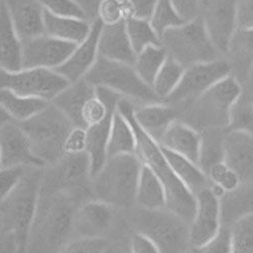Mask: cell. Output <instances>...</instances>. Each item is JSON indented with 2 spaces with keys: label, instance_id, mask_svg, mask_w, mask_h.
<instances>
[{
  "label": "cell",
  "instance_id": "cell-18",
  "mask_svg": "<svg viewBox=\"0 0 253 253\" xmlns=\"http://www.w3.org/2000/svg\"><path fill=\"white\" fill-rule=\"evenodd\" d=\"M101 29L102 23L95 17L88 37L76 45L69 58L56 69L69 83L83 79L93 67L98 58V39Z\"/></svg>",
  "mask_w": 253,
  "mask_h": 253
},
{
  "label": "cell",
  "instance_id": "cell-7",
  "mask_svg": "<svg viewBox=\"0 0 253 253\" xmlns=\"http://www.w3.org/2000/svg\"><path fill=\"white\" fill-rule=\"evenodd\" d=\"M84 79L94 87L110 89L137 104L161 102L152 87L141 79L133 65L111 61L99 55Z\"/></svg>",
  "mask_w": 253,
  "mask_h": 253
},
{
  "label": "cell",
  "instance_id": "cell-41",
  "mask_svg": "<svg viewBox=\"0 0 253 253\" xmlns=\"http://www.w3.org/2000/svg\"><path fill=\"white\" fill-rule=\"evenodd\" d=\"M129 16L126 0H99L96 17L103 25H115Z\"/></svg>",
  "mask_w": 253,
  "mask_h": 253
},
{
  "label": "cell",
  "instance_id": "cell-44",
  "mask_svg": "<svg viewBox=\"0 0 253 253\" xmlns=\"http://www.w3.org/2000/svg\"><path fill=\"white\" fill-rule=\"evenodd\" d=\"M28 168L13 167L2 168L0 170V203H2L23 178Z\"/></svg>",
  "mask_w": 253,
  "mask_h": 253
},
{
  "label": "cell",
  "instance_id": "cell-38",
  "mask_svg": "<svg viewBox=\"0 0 253 253\" xmlns=\"http://www.w3.org/2000/svg\"><path fill=\"white\" fill-rule=\"evenodd\" d=\"M206 173L220 198L222 195L233 191L241 183L239 175L224 160L209 167Z\"/></svg>",
  "mask_w": 253,
  "mask_h": 253
},
{
  "label": "cell",
  "instance_id": "cell-46",
  "mask_svg": "<svg viewBox=\"0 0 253 253\" xmlns=\"http://www.w3.org/2000/svg\"><path fill=\"white\" fill-rule=\"evenodd\" d=\"M158 0H126L129 16L149 19Z\"/></svg>",
  "mask_w": 253,
  "mask_h": 253
},
{
  "label": "cell",
  "instance_id": "cell-21",
  "mask_svg": "<svg viewBox=\"0 0 253 253\" xmlns=\"http://www.w3.org/2000/svg\"><path fill=\"white\" fill-rule=\"evenodd\" d=\"M94 96H96V87L83 78L70 83L51 102L68 118L74 126L85 129L83 112Z\"/></svg>",
  "mask_w": 253,
  "mask_h": 253
},
{
  "label": "cell",
  "instance_id": "cell-28",
  "mask_svg": "<svg viewBox=\"0 0 253 253\" xmlns=\"http://www.w3.org/2000/svg\"><path fill=\"white\" fill-rule=\"evenodd\" d=\"M44 26L45 34L78 45L88 37L92 22L86 18L56 16L45 11Z\"/></svg>",
  "mask_w": 253,
  "mask_h": 253
},
{
  "label": "cell",
  "instance_id": "cell-39",
  "mask_svg": "<svg viewBox=\"0 0 253 253\" xmlns=\"http://www.w3.org/2000/svg\"><path fill=\"white\" fill-rule=\"evenodd\" d=\"M230 228L233 253H253V216L237 221Z\"/></svg>",
  "mask_w": 253,
  "mask_h": 253
},
{
  "label": "cell",
  "instance_id": "cell-42",
  "mask_svg": "<svg viewBox=\"0 0 253 253\" xmlns=\"http://www.w3.org/2000/svg\"><path fill=\"white\" fill-rule=\"evenodd\" d=\"M188 253H233L231 228L223 225L215 237L201 246L189 248Z\"/></svg>",
  "mask_w": 253,
  "mask_h": 253
},
{
  "label": "cell",
  "instance_id": "cell-47",
  "mask_svg": "<svg viewBox=\"0 0 253 253\" xmlns=\"http://www.w3.org/2000/svg\"><path fill=\"white\" fill-rule=\"evenodd\" d=\"M131 253H162L158 246L148 237L137 232L132 237Z\"/></svg>",
  "mask_w": 253,
  "mask_h": 253
},
{
  "label": "cell",
  "instance_id": "cell-37",
  "mask_svg": "<svg viewBox=\"0 0 253 253\" xmlns=\"http://www.w3.org/2000/svg\"><path fill=\"white\" fill-rule=\"evenodd\" d=\"M226 130L253 136V100L243 92L230 112Z\"/></svg>",
  "mask_w": 253,
  "mask_h": 253
},
{
  "label": "cell",
  "instance_id": "cell-32",
  "mask_svg": "<svg viewBox=\"0 0 253 253\" xmlns=\"http://www.w3.org/2000/svg\"><path fill=\"white\" fill-rule=\"evenodd\" d=\"M0 104L13 121L23 123L43 111L50 101L19 95L8 89H0Z\"/></svg>",
  "mask_w": 253,
  "mask_h": 253
},
{
  "label": "cell",
  "instance_id": "cell-51",
  "mask_svg": "<svg viewBox=\"0 0 253 253\" xmlns=\"http://www.w3.org/2000/svg\"><path fill=\"white\" fill-rule=\"evenodd\" d=\"M10 121H13L10 117H9V115L5 112V110L2 108V105L0 104V130L2 129V126H4V125H6L8 122H10Z\"/></svg>",
  "mask_w": 253,
  "mask_h": 253
},
{
  "label": "cell",
  "instance_id": "cell-26",
  "mask_svg": "<svg viewBox=\"0 0 253 253\" xmlns=\"http://www.w3.org/2000/svg\"><path fill=\"white\" fill-rule=\"evenodd\" d=\"M233 75L242 83L253 65V29L238 28L223 56Z\"/></svg>",
  "mask_w": 253,
  "mask_h": 253
},
{
  "label": "cell",
  "instance_id": "cell-4",
  "mask_svg": "<svg viewBox=\"0 0 253 253\" xmlns=\"http://www.w3.org/2000/svg\"><path fill=\"white\" fill-rule=\"evenodd\" d=\"M142 165L143 162L137 154L108 158L90 181L95 200L114 208L134 205Z\"/></svg>",
  "mask_w": 253,
  "mask_h": 253
},
{
  "label": "cell",
  "instance_id": "cell-30",
  "mask_svg": "<svg viewBox=\"0 0 253 253\" xmlns=\"http://www.w3.org/2000/svg\"><path fill=\"white\" fill-rule=\"evenodd\" d=\"M136 204L143 210L167 208L166 192L157 175L143 163L136 192Z\"/></svg>",
  "mask_w": 253,
  "mask_h": 253
},
{
  "label": "cell",
  "instance_id": "cell-12",
  "mask_svg": "<svg viewBox=\"0 0 253 253\" xmlns=\"http://www.w3.org/2000/svg\"><path fill=\"white\" fill-rule=\"evenodd\" d=\"M231 75L230 66L224 58L199 63L184 69L177 88L164 102L176 105H187L205 93L214 84Z\"/></svg>",
  "mask_w": 253,
  "mask_h": 253
},
{
  "label": "cell",
  "instance_id": "cell-24",
  "mask_svg": "<svg viewBox=\"0 0 253 253\" xmlns=\"http://www.w3.org/2000/svg\"><path fill=\"white\" fill-rule=\"evenodd\" d=\"M98 55L111 61L134 66L137 54L126 30V19L115 25L102 24L98 39Z\"/></svg>",
  "mask_w": 253,
  "mask_h": 253
},
{
  "label": "cell",
  "instance_id": "cell-14",
  "mask_svg": "<svg viewBox=\"0 0 253 253\" xmlns=\"http://www.w3.org/2000/svg\"><path fill=\"white\" fill-rule=\"evenodd\" d=\"M222 226L220 195L213 185L209 186L196 195V212L189 224V248L215 237Z\"/></svg>",
  "mask_w": 253,
  "mask_h": 253
},
{
  "label": "cell",
  "instance_id": "cell-15",
  "mask_svg": "<svg viewBox=\"0 0 253 253\" xmlns=\"http://www.w3.org/2000/svg\"><path fill=\"white\" fill-rule=\"evenodd\" d=\"M76 45L42 34L23 42V68L56 70L64 63Z\"/></svg>",
  "mask_w": 253,
  "mask_h": 253
},
{
  "label": "cell",
  "instance_id": "cell-20",
  "mask_svg": "<svg viewBox=\"0 0 253 253\" xmlns=\"http://www.w3.org/2000/svg\"><path fill=\"white\" fill-rule=\"evenodd\" d=\"M159 144L166 150L200 163L203 145L202 134L179 119L167 129Z\"/></svg>",
  "mask_w": 253,
  "mask_h": 253
},
{
  "label": "cell",
  "instance_id": "cell-53",
  "mask_svg": "<svg viewBox=\"0 0 253 253\" xmlns=\"http://www.w3.org/2000/svg\"><path fill=\"white\" fill-rule=\"evenodd\" d=\"M105 253H122L118 248H115V247H112V246H109V248L107 249V251H105Z\"/></svg>",
  "mask_w": 253,
  "mask_h": 253
},
{
  "label": "cell",
  "instance_id": "cell-36",
  "mask_svg": "<svg viewBox=\"0 0 253 253\" xmlns=\"http://www.w3.org/2000/svg\"><path fill=\"white\" fill-rule=\"evenodd\" d=\"M149 22L161 39L167 31L181 26L187 20L180 15L172 0H158Z\"/></svg>",
  "mask_w": 253,
  "mask_h": 253
},
{
  "label": "cell",
  "instance_id": "cell-19",
  "mask_svg": "<svg viewBox=\"0 0 253 253\" xmlns=\"http://www.w3.org/2000/svg\"><path fill=\"white\" fill-rule=\"evenodd\" d=\"M20 40L45 34V9L39 0H2Z\"/></svg>",
  "mask_w": 253,
  "mask_h": 253
},
{
  "label": "cell",
  "instance_id": "cell-3",
  "mask_svg": "<svg viewBox=\"0 0 253 253\" xmlns=\"http://www.w3.org/2000/svg\"><path fill=\"white\" fill-rule=\"evenodd\" d=\"M45 168L29 167L10 195L0 203V243L15 253L27 251Z\"/></svg>",
  "mask_w": 253,
  "mask_h": 253
},
{
  "label": "cell",
  "instance_id": "cell-17",
  "mask_svg": "<svg viewBox=\"0 0 253 253\" xmlns=\"http://www.w3.org/2000/svg\"><path fill=\"white\" fill-rule=\"evenodd\" d=\"M114 218V207L98 200L85 201L76 208L73 232L78 237L104 238Z\"/></svg>",
  "mask_w": 253,
  "mask_h": 253
},
{
  "label": "cell",
  "instance_id": "cell-45",
  "mask_svg": "<svg viewBox=\"0 0 253 253\" xmlns=\"http://www.w3.org/2000/svg\"><path fill=\"white\" fill-rule=\"evenodd\" d=\"M64 152L65 154L86 152V129L74 126L65 142Z\"/></svg>",
  "mask_w": 253,
  "mask_h": 253
},
{
  "label": "cell",
  "instance_id": "cell-52",
  "mask_svg": "<svg viewBox=\"0 0 253 253\" xmlns=\"http://www.w3.org/2000/svg\"><path fill=\"white\" fill-rule=\"evenodd\" d=\"M0 253H15L14 249L7 244H0Z\"/></svg>",
  "mask_w": 253,
  "mask_h": 253
},
{
  "label": "cell",
  "instance_id": "cell-2",
  "mask_svg": "<svg viewBox=\"0 0 253 253\" xmlns=\"http://www.w3.org/2000/svg\"><path fill=\"white\" fill-rule=\"evenodd\" d=\"M76 199L62 192H41L31 227L29 253H59L73 231Z\"/></svg>",
  "mask_w": 253,
  "mask_h": 253
},
{
  "label": "cell",
  "instance_id": "cell-35",
  "mask_svg": "<svg viewBox=\"0 0 253 253\" xmlns=\"http://www.w3.org/2000/svg\"><path fill=\"white\" fill-rule=\"evenodd\" d=\"M126 30L136 54L147 47L161 45L160 38L149 19L128 16L126 18Z\"/></svg>",
  "mask_w": 253,
  "mask_h": 253
},
{
  "label": "cell",
  "instance_id": "cell-8",
  "mask_svg": "<svg viewBox=\"0 0 253 253\" xmlns=\"http://www.w3.org/2000/svg\"><path fill=\"white\" fill-rule=\"evenodd\" d=\"M160 41L167 55L184 68L223 58L198 17L167 31Z\"/></svg>",
  "mask_w": 253,
  "mask_h": 253
},
{
  "label": "cell",
  "instance_id": "cell-13",
  "mask_svg": "<svg viewBox=\"0 0 253 253\" xmlns=\"http://www.w3.org/2000/svg\"><path fill=\"white\" fill-rule=\"evenodd\" d=\"M237 7L238 0H199L197 5V17L222 56L238 29Z\"/></svg>",
  "mask_w": 253,
  "mask_h": 253
},
{
  "label": "cell",
  "instance_id": "cell-9",
  "mask_svg": "<svg viewBox=\"0 0 253 253\" xmlns=\"http://www.w3.org/2000/svg\"><path fill=\"white\" fill-rule=\"evenodd\" d=\"M138 232L152 240L162 253L189 249V225L167 208L143 210L136 218Z\"/></svg>",
  "mask_w": 253,
  "mask_h": 253
},
{
  "label": "cell",
  "instance_id": "cell-54",
  "mask_svg": "<svg viewBox=\"0 0 253 253\" xmlns=\"http://www.w3.org/2000/svg\"><path fill=\"white\" fill-rule=\"evenodd\" d=\"M2 169V164H1V158H0V170Z\"/></svg>",
  "mask_w": 253,
  "mask_h": 253
},
{
  "label": "cell",
  "instance_id": "cell-6",
  "mask_svg": "<svg viewBox=\"0 0 253 253\" xmlns=\"http://www.w3.org/2000/svg\"><path fill=\"white\" fill-rule=\"evenodd\" d=\"M242 92L241 83L233 75H229L189 103L185 120L181 121L197 130L227 129L230 112Z\"/></svg>",
  "mask_w": 253,
  "mask_h": 253
},
{
  "label": "cell",
  "instance_id": "cell-22",
  "mask_svg": "<svg viewBox=\"0 0 253 253\" xmlns=\"http://www.w3.org/2000/svg\"><path fill=\"white\" fill-rule=\"evenodd\" d=\"M178 115L175 107L164 101L146 104L135 103L133 112L137 124L158 143L167 129L178 120Z\"/></svg>",
  "mask_w": 253,
  "mask_h": 253
},
{
  "label": "cell",
  "instance_id": "cell-43",
  "mask_svg": "<svg viewBox=\"0 0 253 253\" xmlns=\"http://www.w3.org/2000/svg\"><path fill=\"white\" fill-rule=\"evenodd\" d=\"M108 248V241L104 238L78 237L67 242L59 253H105Z\"/></svg>",
  "mask_w": 253,
  "mask_h": 253
},
{
  "label": "cell",
  "instance_id": "cell-48",
  "mask_svg": "<svg viewBox=\"0 0 253 253\" xmlns=\"http://www.w3.org/2000/svg\"><path fill=\"white\" fill-rule=\"evenodd\" d=\"M238 28L253 29V0H238Z\"/></svg>",
  "mask_w": 253,
  "mask_h": 253
},
{
  "label": "cell",
  "instance_id": "cell-23",
  "mask_svg": "<svg viewBox=\"0 0 253 253\" xmlns=\"http://www.w3.org/2000/svg\"><path fill=\"white\" fill-rule=\"evenodd\" d=\"M223 160L241 181L253 179V136L227 132L223 141Z\"/></svg>",
  "mask_w": 253,
  "mask_h": 253
},
{
  "label": "cell",
  "instance_id": "cell-16",
  "mask_svg": "<svg viewBox=\"0 0 253 253\" xmlns=\"http://www.w3.org/2000/svg\"><path fill=\"white\" fill-rule=\"evenodd\" d=\"M0 158L2 168L46 167L33 152L26 133L15 121L8 122L0 130Z\"/></svg>",
  "mask_w": 253,
  "mask_h": 253
},
{
  "label": "cell",
  "instance_id": "cell-5",
  "mask_svg": "<svg viewBox=\"0 0 253 253\" xmlns=\"http://www.w3.org/2000/svg\"><path fill=\"white\" fill-rule=\"evenodd\" d=\"M18 124L26 133L33 152L46 167L65 155V142L74 126L52 102L31 119Z\"/></svg>",
  "mask_w": 253,
  "mask_h": 253
},
{
  "label": "cell",
  "instance_id": "cell-27",
  "mask_svg": "<svg viewBox=\"0 0 253 253\" xmlns=\"http://www.w3.org/2000/svg\"><path fill=\"white\" fill-rule=\"evenodd\" d=\"M222 224L232 226L237 221L253 216V179L241 181L233 191L221 196Z\"/></svg>",
  "mask_w": 253,
  "mask_h": 253
},
{
  "label": "cell",
  "instance_id": "cell-49",
  "mask_svg": "<svg viewBox=\"0 0 253 253\" xmlns=\"http://www.w3.org/2000/svg\"><path fill=\"white\" fill-rule=\"evenodd\" d=\"M172 2L185 20H191L197 17L199 0H172Z\"/></svg>",
  "mask_w": 253,
  "mask_h": 253
},
{
  "label": "cell",
  "instance_id": "cell-11",
  "mask_svg": "<svg viewBox=\"0 0 253 253\" xmlns=\"http://www.w3.org/2000/svg\"><path fill=\"white\" fill-rule=\"evenodd\" d=\"M45 169L41 192H62L76 199L78 194L85 193L86 183L91 180L90 160L86 152L65 154Z\"/></svg>",
  "mask_w": 253,
  "mask_h": 253
},
{
  "label": "cell",
  "instance_id": "cell-1",
  "mask_svg": "<svg viewBox=\"0 0 253 253\" xmlns=\"http://www.w3.org/2000/svg\"><path fill=\"white\" fill-rule=\"evenodd\" d=\"M134 107L133 101L124 97L118 103L119 111L128 119L134 130L137 143L136 154L161 180L166 192L167 209L189 225L196 212V196L176 177L160 144L137 124L133 116Z\"/></svg>",
  "mask_w": 253,
  "mask_h": 253
},
{
  "label": "cell",
  "instance_id": "cell-31",
  "mask_svg": "<svg viewBox=\"0 0 253 253\" xmlns=\"http://www.w3.org/2000/svg\"><path fill=\"white\" fill-rule=\"evenodd\" d=\"M136 149L137 143L132 126L128 119L117 108L108 140V158L126 154H136Z\"/></svg>",
  "mask_w": 253,
  "mask_h": 253
},
{
  "label": "cell",
  "instance_id": "cell-40",
  "mask_svg": "<svg viewBox=\"0 0 253 253\" xmlns=\"http://www.w3.org/2000/svg\"><path fill=\"white\" fill-rule=\"evenodd\" d=\"M45 11L63 17L88 18L87 10L78 0H39Z\"/></svg>",
  "mask_w": 253,
  "mask_h": 253
},
{
  "label": "cell",
  "instance_id": "cell-33",
  "mask_svg": "<svg viewBox=\"0 0 253 253\" xmlns=\"http://www.w3.org/2000/svg\"><path fill=\"white\" fill-rule=\"evenodd\" d=\"M184 69L185 68L175 59L170 56L167 57L151 86L154 93L161 101H165L177 88Z\"/></svg>",
  "mask_w": 253,
  "mask_h": 253
},
{
  "label": "cell",
  "instance_id": "cell-50",
  "mask_svg": "<svg viewBox=\"0 0 253 253\" xmlns=\"http://www.w3.org/2000/svg\"><path fill=\"white\" fill-rule=\"evenodd\" d=\"M243 93L253 100V65L249 69L243 83H242Z\"/></svg>",
  "mask_w": 253,
  "mask_h": 253
},
{
  "label": "cell",
  "instance_id": "cell-10",
  "mask_svg": "<svg viewBox=\"0 0 253 253\" xmlns=\"http://www.w3.org/2000/svg\"><path fill=\"white\" fill-rule=\"evenodd\" d=\"M69 84L68 80L52 69L23 68L14 72L0 69V89L50 102Z\"/></svg>",
  "mask_w": 253,
  "mask_h": 253
},
{
  "label": "cell",
  "instance_id": "cell-34",
  "mask_svg": "<svg viewBox=\"0 0 253 253\" xmlns=\"http://www.w3.org/2000/svg\"><path fill=\"white\" fill-rule=\"evenodd\" d=\"M167 57V52L161 45L147 47L137 53L134 68L141 79L152 86L153 81Z\"/></svg>",
  "mask_w": 253,
  "mask_h": 253
},
{
  "label": "cell",
  "instance_id": "cell-29",
  "mask_svg": "<svg viewBox=\"0 0 253 253\" xmlns=\"http://www.w3.org/2000/svg\"><path fill=\"white\" fill-rule=\"evenodd\" d=\"M164 155L180 182L195 196L203 189L212 186L208 174L196 162L162 148Z\"/></svg>",
  "mask_w": 253,
  "mask_h": 253
},
{
  "label": "cell",
  "instance_id": "cell-25",
  "mask_svg": "<svg viewBox=\"0 0 253 253\" xmlns=\"http://www.w3.org/2000/svg\"><path fill=\"white\" fill-rule=\"evenodd\" d=\"M0 69L8 72L23 69V41L2 0H0Z\"/></svg>",
  "mask_w": 253,
  "mask_h": 253
}]
</instances>
